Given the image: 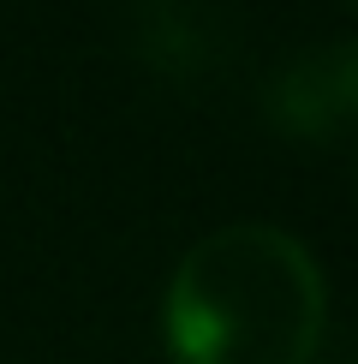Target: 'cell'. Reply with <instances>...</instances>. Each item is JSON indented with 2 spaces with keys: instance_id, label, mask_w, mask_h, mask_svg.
<instances>
[{
  "instance_id": "2",
  "label": "cell",
  "mask_w": 358,
  "mask_h": 364,
  "mask_svg": "<svg viewBox=\"0 0 358 364\" xmlns=\"http://www.w3.org/2000/svg\"><path fill=\"white\" fill-rule=\"evenodd\" d=\"M275 114H281V126L298 132V138H328V132L358 126V42L305 54L287 78H281Z\"/></svg>"
},
{
  "instance_id": "1",
  "label": "cell",
  "mask_w": 358,
  "mask_h": 364,
  "mask_svg": "<svg viewBox=\"0 0 358 364\" xmlns=\"http://www.w3.org/2000/svg\"><path fill=\"white\" fill-rule=\"evenodd\" d=\"M328 293L293 233L239 221L197 239L168 287L179 364H310Z\"/></svg>"
}]
</instances>
